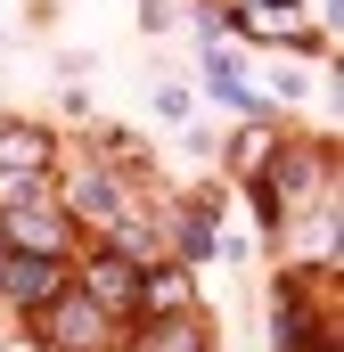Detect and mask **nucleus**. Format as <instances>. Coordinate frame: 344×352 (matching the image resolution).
I'll return each instance as SVG.
<instances>
[{
  "instance_id": "10",
  "label": "nucleus",
  "mask_w": 344,
  "mask_h": 352,
  "mask_svg": "<svg viewBox=\"0 0 344 352\" xmlns=\"http://www.w3.org/2000/svg\"><path fill=\"white\" fill-rule=\"evenodd\" d=\"M205 90H213L222 107H246V115H262V98H255V82H246V66H238L230 50H205Z\"/></svg>"
},
{
  "instance_id": "9",
  "label": "nucleus",
  "mask_w": 344,
  "mask_h": 352,
  "mask_svg": "<svg viewBox=\"0 0 344 352\" xmlns=\"http://www.w3.org/2000/svg\"><path fill=\"white\" fill-rule=\"evenodd\" d=\"M213 213H222V205H213V197H189V205H180V213H172V246H180V254H189V263H205V254H213V246H222V238H213Z\"/></svg>"
},
{
  "instance_id": "8",
  "label": "nucleus",
  "mask_w": 344,
  "mask_h": 352,
  "mask_svg": "<svg viewBox=\"0 0 344 352\" xmlns=\"http://www.w3.org/2000/svg\"><path fill=\"white\" fill-rule=\"evenodd\" d=\"M270 320H279V352H320V328H312V311H303V287H295V278H279V287H270Z\"/></svg>"
},
{
  "instance_id": "1",
  "label": "nucleus",
  "mask_w": 344,
  "mask_h": 352,
  "mask_svg": "<svg viewBox=\"0 0 344 352\" xmlns=\"http://www.w3.org/2000/svg\"><path fill=\"white\" fill-rule=\"evenodd\" d=\"M66 238H74V221L41 197V180H33V188H0V246H8V254L66 263Z\"/></svg>"
},
{
  "instance_id": "7",
  "label": "nucleus",
  "mask_w": 344,
  "mask_h": 352,
  "mask_svg": "<svg viewBox=\"0 0 344 352\" xmlns=\"http://www.w3.org/2000/svg\"><path fill=\"white\" fill-rule=\"evenodd\" d=\"M131 352H213V328H205V311H172V320H148Z\"/></svg>"
},
{
  "instance_id": "3",
  "label": "nucleus",
  "mask_w": 344,
  "mask_h": 352,
  "mask_svg": "<svg viewBox=\"0 0 344 352\" xmlns=\"http://www.w3.org/2000/svg\"><path fill=\"white\" fill-rule=\"evenodd\" d=\"M66 221H98V230H115L123 213H131V188L107 173V164H83V173H66V205H58Z\"/></svg>"
},
{
  "instance_id": "2",
  "label": "nucleus",
  "mask_w": 344,
  "mask_h": 352,
  "mask_svg": "<svg viewBox=\"0 0 344 352\" xmlns=\"http://www.w3.org/2000/svg\"><path fill=\"white\" fill-rule=\"evenodd\" d=\"M33 336H41L50 352H107V344H115V320L90 303L83 287H58V295L33 311Z\"/></svg>"
},
{
  "instance_id": "4",
  "label": "nucleus",
  "mask_w": 344,
  "mask_h": 352,
  "mask_svg": "<svg viewBox=\"0 0 344 352\" xmlns=\"http://www.w3.org/2000/svg\"><path fill=\"white\" fill-rule=\"evenodd\" d=\"M58 164V140L41 123H0V188H33Z\"/></svg>"
},
{
  "instance_id": "12",
  "label": "nucleus",
  "mask_w": 344,
  "mask_h": 352,
  "mask_svg": "<svg viewBox=\"0 0 344 352\" xmlns=\"http://www.w3.org/2000/svg\"><path fill=\"white\" fill-rule=\"evenodd\" d=\"M0 263H8V246H0Z\"/></svg>"
},
{
  "instance_id": "5",
  "label": "nucleus",
  "mask_w": 344,
  "mask_h": 352,
  "mask_svg": "<svg viewBox=\"0 0 344 352\" xmlns=\"http://www.w3.org/2000/svg\"><path fill=\"white\" fill-rule=\"evenodd\" d=\"M140 270H148V263H123V254H90V263H83V295L98 303V311H107V320H123V311L140 320Z\"/></svg>"
},
{
  "instance_id": "11",
  "label": "nucleus",
  "mask_w": 344,
  "mask_h": 352,
  "mask_svg": "<svg viewBox=\"0 0 344 352\" xmlns=\"http://www.w3.org/2000/svg\"><path fill=\"white\" fill-rule=\"evenodd\" d=\"M156 115L164 123H189V82H156Z\"/></svg>"
},
{
  "instance_id": "6",
  "label": "nucleus",
  "mask_w": 344,
  "mask_h": 352,
  "mask_svg": "<svg viewBox=\"0 0 344 352\" xmlns=\"http://www.w3.org/2000/svg\"><path fill=\"white\" fill-rule=\"evenodd\" d=\"M58 287H66V263H41V254H8L0 263V303H17V311H41Z\"/></svg>"
}]
</instances>
